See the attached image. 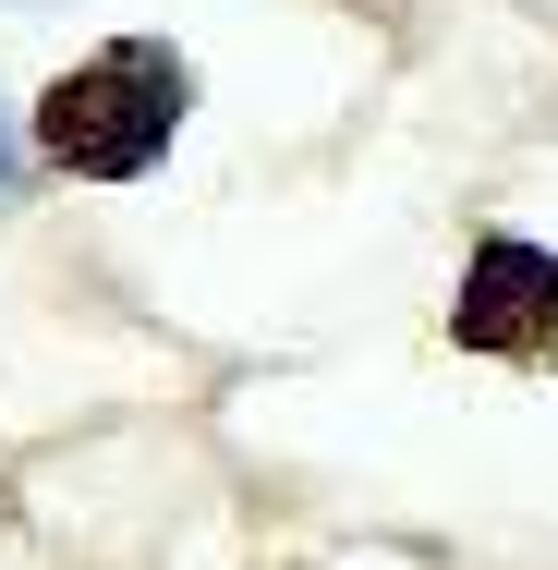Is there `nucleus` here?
<instances>
[{
	"label": "nucleus",
	"instance_id": "obj_1",
	"mask_svg": "<svg viewBox=\"0 0 558 570\" xmlns=\"http://www.w3.org/2000/svg\"><path fill=\"white\" fill-rule=\"evenodd\" d=\"M183 110H195L183 49H170V37H110V49H86V61L37 98V158L74 170V183H134V170L183 134Z\"/></svg>",
	"mask_w": 558,
	"mask_h": 570
},
{
	"label": "nucleus",
	"instance_id": "obj_2",
	"mask_svg": "<svg viewBox=\"0 0 558 570\" xmlns=\"http://www.w3.org/2000/svg\"><path fill=\"white\" fill-rule=\"evenodd\" d=\"M449 341L473 364H558V255L522 230H486L449 292Z\"/></svg>",
	"mask_w": 558,
	"mask_h": 570
},
{
	"label": "nucleus",
	"instance_id": "obj_3",
	"mask_svg": "<svg viewBox=\"0 0 558 570\" xmlns=\"http://www.w3.org/2000/svg\"><path fill=\"white\" fill-rule=\"evenodd\" d=\"M25 183H37V170L12 158V121H0V207H25Z\"/></svg>",
	"mask_w": 558,
	"mask_h": 570
}]
</instances>
